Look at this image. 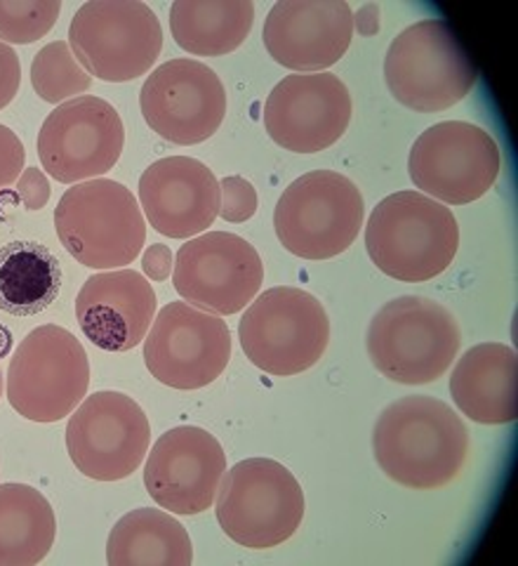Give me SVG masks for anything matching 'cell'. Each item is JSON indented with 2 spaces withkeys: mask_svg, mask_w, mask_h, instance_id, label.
<instances>
[{
  "mask_svg": "<svg viewBox=\"0 0 518 566\" xmlns=\"http://www.w3.org/2000/svg\"><path fill=\"white\" fill-rule=\"evenodd\" d=\"M366 218L361 189L337 170H311L281 193L274 229L285 251L302 260L342 255Z\"/></svg>",
  "mask_w": 518,
  "mask_h": 566,
  "instance_id": "obj_8",
  "label": "cell"
},
{
  "mask_svg": "<svg viewBox=\"0 0 518 566\" xmlns=\"http://www.w3.org/2000/svg\"><path fill=\"white\" fill-rule=\"evenodd\" d=\"M60 12V0H0V43H35L57 24Z\"/></svg>",
  "mask_w": 518,
  "mask_h": 566,
  "instance_id": "obj_28",
  "label": "cell"
},
{
  "mask_svg": "<svg viewBox=\"0 0 518 566\" xmlns=\"http://www.w3.org/2000/svg\"><path fill=\"white\" fill-rule=\"evenodd\" d=\"M55 229L71 258L91 270H123L147 241V222L135 193L97 177L71 185L55 210Z\"/></svg>",
  "mask_w": 518,
  "mask_h": 566,
  "instance_id": "obj_4",
  "label": "cell"
},
{
  "mask_svg": "<svg viewBox=\"0 0 518 566\" xmlns=\"http://www.w3.org/2000/svg\"><path fill=\"white\" fill-rule=\"evenodd\" d=\"M106 562L112 566H189L193 545L172 512L137 507L114 524L106 541Z\"/></svg>",
  "mask_w": 518,
  "mask_h": 566,
  "instance_id": "obj_23",
  "label": "cell"
},
{
  "mask_svg": "<svg viewBox=\"0 0 518 566\" xmlns=\"http://www.w3.org/2000/svg\"><path fill=\"white\" fill-rule=\"evenodd\" d=\"M351 112L349 87L339 76L328 71L293 74L266 97L264 128L285 151L318 154L342 139Z\"/></svg>",
  "mask_w": 518,
  "mask_h": 566,
  "instance_id": "obj_17",
  "label": "cell"
},
{
  "mask_svg": "<svg viewBox=\"0 0 518 566\" xmlns=\"http://www.w3.org/2000/svg\"><path fill=\"white\" fill-rule=\"evenodd\" d=\"M214 515L234 543L269 551L288 541L305 520V491L278 460L247 458L224 472Z\"/></svg>",
  "mask_w": 518,
  "mask_h": 566,
  "instance_id": "obj_6",
  "label": "cell"
},
{
  "mask_svg": "<svg viewBox=\"0 0 518 566\" xmlns=\"http://www.w3.org/2000/svg\"><path fill=\"white\" fill-rule=\"evenodd\" d=\"M68 45L91 76L128 83L156 64L163 29L156 12L139 0H91L71 20Z\"/></svg>",
  "mask_w": 518,
  "mask_h": 566,
  "instance_id": "obj_10",
  "label": "cell"
},
{
  "mask_svg": "<svg viewBox=\"0 0 518 566\" xmlns=\"http://www.w3.org/2000/svg\"><path fill=\"white\" fill-rule=\"evenodd\" d=\"M20 85H22V62L10 45L0 43V109H6V106L17 97Z\"/></svg>",
  "mask_w": 518,
  "mask_h": 566,
  "instance_id": "obj_32",
  "label": "cell"
},
{
  "mask_svg": "<svg viewBox=\"0 0 518 566\" xmlns=\"http://www.w3.org/2000/svg\"><path fill=\"white\" fill-rule=\"evenodd\" d=\"M226 91L214 71L199 60H170L141 85L139 106L147 126L172 145H201L220 130Z\"/></svg>",
  "mask_w": 518,
  "mask_h": 566,
  "instance_id": "obj_16",
  "label": "cell"
},
{
  "mask_svg": "<svg viewBox=\"0 0 518 566\" xmlns=\"http://www.w3.org/2000/svg\"><path fill=\"white\" fill-rule=\"evenodd\" d=\"M175 291L184 303L218 316H231L253 303L264 283L255 245L229 232L189 239L175 258Z\"/></svg>",
  "mask_w": 518,
  "mask_h": 566,
  "instance_id": "obj_14",
  "label": "cell"
},
{
  "mask_svg": "<svg viewBox=\"0 0 518 566\" xmlns=\"http://www.w3.org/2000/svg\"><path fill=\"white\" fill-rule=\"evenodd\" d=\"M353 12L347 0H278L262 29L272 60L297 74H320L347 55Z\"/></svg>",
  "mask_w": 518,
  "mask_h": 566,
  "instance_id": "obj_19",
  "label": "cell"
},
{
  "mask_svg": "<svg viewBox=\"0 0 518 566\" xmlns=\"http://www.w3.org/2000/svg\"><path fill=\"white\" fill-rule=\"evenodd\" d=\"M382 10L378 3H366L359 8V12L353 14V31H359L363 39H372L378 35L382 29Z\"/></svg>",
  "mask_w": 518,
  "mask_h": 566,
  "instance_id": "obj_34",
  "label": "cell"
},
{
  "mask_svg": "<svg viewBox=\"0 0 518 566\" xmlns=\"http://www.w3.org/2000/svg\"><path fill=\"white\" fill-rule=\"evenodd\" d=\"M6 392V376H3V368H0V397Z\"/></svg>",
  "mask_w": 518,
  "mask_h": 566,
  "instance_id": "obj_35",
  "label": "cell"
},
{
  "mask_svg": "<svg viewBox=\"0 0 518 566\" xmlns=\"http://www.w3.org/2000/svg\"><path fill=\"white\" fill-rule=\"evenodd\" d=\"M372 453L391 482L434 491L457 480L469 453V432L453 406L413 395L380 413L372 430Z\"/></svg>",
  "mask_w": 518,
  "mask_h": 566,
  "instance_id": "obj_1",
  "label": "cell"
},
{
  "mask_svg": "<svg viewBox=\"0 0 518 566\" xmlns=\"http://www.w3.org/2000/svg\"><path fill=\"white\" fill-rule=\"evenodd\" d=\"M250 0H175L170 31L175 43L195 57H222L239 50L253 31Z\"/></svg>",
  "mask_w": 518,
  "mask_h": 566,
  "instance_id": "obj_24",
  "label": "cell"
},
{
  "mask_svg": "<svg viewBox=\"0 0 518 566\" xmlns=\"http://www.w3.org/2000/svg\"><path fill=\"white\" fill-rule=\"evenodd\" d=\"M27 161V149L17 133L0 123V189L20 180Z\"/></svg>",
  "mask_w": 518,
  "mask_h": 566,
  "instance_id": "obj_30",
  "label": "cell"
},
{
  "mask_svg": "<svg viewBox=\"0 0 518 566\" xmlns=\"http://www.w3.org/2000/svg\"><path fill=\"white\" fill-rule=\"evenodd\" d=\"M31 85L47 104H64L91 91L93 76L81 66L68 41L47 43L31 62Z\"/></svg>",
  "mask_w": 518,
  "mask_h": 566,
  "instance_id": "obj_27",
  "label": "cell"
},
{
  "mask_svg": "<svg viewBox=\"0 0 518 566\" xmlns=\"http://www.w3.org/2000/svg\"><path fill=\"white\" fill-rule=\"evenodd\" d=\"M17 197L27 210H41L50 201V182L43 170L24 168L17 180Z\"/></svg>",
  "mask_w": 518,
  "mask_h": 566,
  "instance_id": "obj_31",
  "label": "cell"
},
{
  "mask_svg": "<svg viewBox=\"0 0 518 566\" xmlns=\"http://www.w3.org/2000/svg\"><path fill=\"white\" fill-rule=\"evenodd\" d=\"M459 227L448 206L422 191H397L382 199L366 224V251L382 274L424 283L451 268Z\"/></svg>",
  "mask_w": 518,
  "mask_h": 566,
  "instance_id": "obj_2",
  "label": "cell"
},
{
  "mask_svg": "<svg viewBox=\"0 0 518 566\" xmlns=\"http://www.w3.org/2000/svg\"><path fill=\"white\" fill-rule=\"evenodd\" d=\"M226 472V453L218 437L195 424L160 434L145 465V486L158 507L172 515L210 510Z\"/></svg>",
  "mask_w": 518,
  "mask_h": 566,
  "instance_id": "obj_18",
  "label": "cell"
},
{
  "mask_svg": "<svg viewBox=\"0 0 518 566\" xmlns=\"http://www.w3.org/2000/svg\"><path fill=\"white\" fill-rule=\"evenodd\" d=\"M451 395L462 416L480 424L518 418V357L505 343H480L457 359Z\"/></svg>",
  "mask_w": 518,
  "mask_h": 566,
  "instance_id": "obj_22",
  "label": "cell"
},
{
  "mask_svg": "<svg viewBox=\"0 0 518 566\" xmlns=\"http://www.w3.org/2000/svg\"><path fill=\"white\" fill-rule=\"evenodd\" d=\"M141 270L156 283L168 281L175 270V255L170 248L163 243H151L141 255Z\"/></svg>",
  "mask_w": 518,
  "mask_h": 566,
  "instance_id": "obj_33",
  "label": "cell"
},
{
  "mask_svg": "<svg viewBox=\"0 0 518 566\" xmlns=\"http://www.w3.org/2000/svg\"><path fill=\"white\" fill-rule=\"evenodd\" d=\"M57 517L29 484H0V566H33L55 545Z\"/></svg>",
  "mask_w": 518,
  "mask_h": 566,
  "instance_id": "obj_25",
  "label": "cell"
},
{
  "mask_svg": "<svg viewBox=\"0 0 518 566\" xmlns=\"http://www.w3.org/2000/svg\"><path fill=\"white\" fill-rule=\"evenodd\" d=\"M503 166L497 142L467 120L426 128L408 156L413 185L443 206H467L493 189Z\"/></svg>",
  "mask_w": 518,
  "mask_h": 566,
  "instance_id": "obj_11",
  "label": "cell"
},
{
  "mask_svg": "<svg viewBox=\"0 0 518 566\" xmlns=\"http://www.w3.org/2000/svg\"><path fill=\"white\" fill-rule=\"evenodd\" d=\"M158 297L151 283L135 270L93 274L76 297L83 335L104 352H130L145 343L156 318Z\"/></svg>",
  "mask_w": 518,
  "mask_h": 566,
  "instance_id": "obj_21",
  "label": "cell"
},
{
  "mask_svg": "<svg viewBox=\"0 0 518 566\" xmlns=\"http://www.w3.org/2000/svg\"><path fill=\"white\" fill-rule=\"evenodd\" d=\"M457 318L436 300L403 295L372 316L366 347L372 366L399 385H429L457 359Z\"/></svg>",
  "mask_w": 518,
  "mask_h": 566,
  "instance_id": "obj_3",
  "label": "cell"
},
{
  "mask_svg": "<svg viewBox=\"0 0 518 566\" xmlns=\"http://www.w3.org/2000/svg\"><path fill=\"white\" fill-rule=\"evenodd\" d=\"M91 387V361L76 335L45 324L14 349L6 395L12 409L33 422H57L76 411Z\"/></svg>",
  "mask_w": 518,
  "mask_h": 566,
  "instance_id": "obj_9",
  "label": "cell"
},
{
  "mask_svg": "<svg viewBox=\"0 0 518 566\" xmlns=\"http://www.w3.org/2000/svg\"><path fill=\"white\" fill-rule=\"evenodd\" d=\"M35 147L50 177L78 185L114 170L125 147V128L114 104L83 95L47 114Z\"/></svg>",
  "mask_w": 518,
  "mask_h": 566,
  "instance_id": "obj_13",
  "label": "cell"
},
{
  "mask_svg": "<svg viewBox=\"0 0 518 566\" xmlns=\"http://www.w3.org/2000/svg\"><path fill=\"white\" fill-rule=\"evenodd\" d=\"M62 262L39 241L0 248V310L12 316L45 312L62 291Z\"/></svg>",
  "mask_w": 518,
  "mask_h": 566,
  "instance_id": "obj_26",
  "label": "cell"
},
{
  "mask_svg": "<svg viewBox=\"0 0 518 566\" xmlns=\"http://www.w3.org/2000/svg\"><path fill=\"white\" fill-rule=\"evenodd\" d=\"M220 218L231 222V224H241L247 222L250 218L257 212V191L253 182H247L241 175H229L224 180H220Z\"/></svg>",
  "mask_w": 518,
  "mask_h": 566,
  "instance_id": "obj_29",
  "label": "cell"
},
{
  "mask_svg": "<svg viewBox=\"0 0 518 566\" xmlns=\"http://www.w3.org/2000/svg\"><path fill=\"white\" fill-rule=\"evenodd\" d=\"M220 201V180L199 158H160L139 177V208L170 239L203 234L218 220Z\"/></svg>",
  "mask_w": 518,
  "mask_h": 566,
  "instance_id": "obj_20",
  "label": "cell"
},
{
  "mask_svg": "<svg viewBox=\"0 0 518 566\" xmlns=\"http://www.w3.org/2000/svg\"><path fill=\"white\" fill-rule=\"evenodd\" d=\"M231 359V331L218 314L189 303L158 312L145 338L149 374L172 389H201L218 380Z\"/></svg>",
  "mask_w": 518,
  "mask_h": 566,
  "instance_id": "obj_15",
  "label": "cell"
},
{
  "mask_svg": "<svg viewBox=\"0 0 518 566\" xmlns=\"http://www.w3.org/2000/svg\"><path fill=\"white\" fill-rule=\"evenodd\" d=\"M151 424L141 406L104 389L85 397L66 424V451L76 470L97 482H118L145 463Z\"/></svg>",
  "mask_w": 518,
  "mask_h": 566,
  "instance_id": "obj_12",
  "label": "cell"
},
{
  "mask_svg": "<svg viewBox=\"0 0 518 566\" xmlns=\"http://www.w3.org/2000/svg\"><path fill=\"white\" fill-rule=\"evenodd\" d=\"M384 81L389 93L408 109L436 114L474 91L478 69L448 22L422 20L391 41Z\"/></svg>",
  "mask_w": 518,
  "mask_h": 566,
  "instance_id": "obj_5",
  "label": "cell"
},
{
  "mask_svg": "<svg viewBox=\"0 0 518 566\" xmlns=\"http://www.w3.org/2000/svg\"><path fill=\"white\" fill-rule=\"evenodd\" d=\"M239 340L250 364L269 376H297L316 366L330 343V318L318 297L295 286L264 291L247 305Z\"/></svg>",
  "mask_w": 518,
  "mask_h": 566,
  "instance_id": "obj_7",
  "label": "cell"
}]
</instances>
